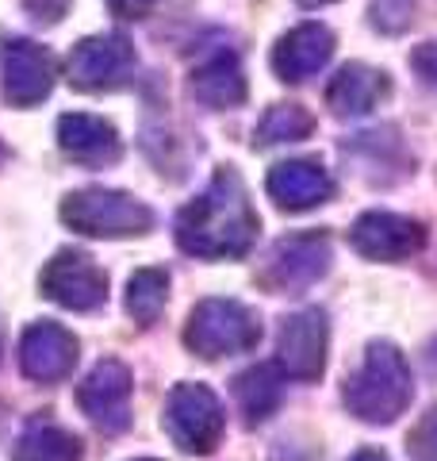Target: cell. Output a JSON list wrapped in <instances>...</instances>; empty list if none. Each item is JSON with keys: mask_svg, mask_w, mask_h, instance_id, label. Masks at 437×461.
Masks as SVG:
<instances>
[{"mask_svg": "<svg viewBox=\"0 0 437 461\" xmlns=\"http://www.w3.org/2000/svg\"><path fill=\"white\" fill-rule=\"evenodd\" d=\"M108 288V269L85 250H58L39 273V293L69 312H96Z\"/></svg>", "mask_w": 437, "mask_h": 461, "instance_id": "cell-8", "label": "cell"}, {"mask_svg": "<svg viewBox=\"0 0 437 461\" xmlns=\"http://www.w3.org/2000/svg\"><path fill=\"white\" fill-rule=\"evenodd\" d=\"M169 269L162 266H150V269H138L130 273L127 281V315L142 327H150L162 320V312L169 304Z\"/></svg>", "mask_w": 437, "mask_h": 461, "instance_id": "cell-22", "label": "cell"}, {"mask_svg": "<svg viewBox=\"0 0 437 461\" xmlns=\"http://www.w3.org/2000/svg\"><path fill=\"white\" fill-rule=\"evenodd\" d=\"M12 461H81V438L66 430L54 420H31L16 446H12Z\"/></svg>", "mask_w": 437, "mask_h": 461, "instance_id": "cell-20", "label": "cell"}, {"mask_svg": "<svg viewBox=\"0 0 437 461\" xmlns=\"http://www.w3.org/2000/svg\"><path fill=\"white\" fill-rule=\"evenodd\" d=\"M388 96H391L388 74L376 66H364V62H345L326 85V108L338 115V120L369 115L372 108H380Z\"/></svg>", "mask_w": 437, "mask_h": 461, "instance_id": "cell-18", "label": "cell"}, {"mask_svg": "<svg viewBox=\"0 0 437 461\" xmlns=\"http://www.w3.org/2000/svg\"><path fill=\"white\" fill-rule=\"evenodd\" d=\"M334 262V247L326 230H303V235H288L269 250L265 269L257 273L261 288L276 296H296L326 277Z\"/></svg>", "mask_w": 437, "mask_h": 461, "instance_id": "cell-6", "label": "cell"}, {"mask_svg": "<svg viewBox=\"0 0 437 461\" xmlns=\"http://www.w3.org/2000/svg\"><path fill=\"white\" fill-rule=\"evenodd\" d=\"M130 396H135V377L120 357L96 362L89 377L77 384V408L104 435H123L130 427Z\"/></svg>", "mask_w": 437, "mask_h": 461, "instance_id": "cell-9", "label": "cell"}, {"mask_svg": "<svg viewBox=\"0 0 437 461\" xmlns=\"http://www.w3.org/2000/svg\"><path fill=\"white\" fill-rule=\"evenodd\" d=\"M303 5H334V0H303Z\"/></svg>", "mask_w": 437, "mask_h": 461, "instance_id": "cell-32", "label": "cell"}, {"mask_svg": "<svg viewBox=\"0 0 437 461\" xmlns=\"http://www.w3.org/2000/svg\"><path fill=\"white\" fill-rule=\"evenodd\" d=\"M77 357H81V339L54 320L27 323V330L20 335V373L35 384L66 381L77 369Z\"/></svg>", "mask_w": 437, "mask_h": 461, "instance_id": "cell-11", "label": "cell"}, {"mask_svg": "<svg viewBox=\"0 0 437 461\" xmlns=\"http://www.w3.org/2000/svg\"><path fill=\"white\" fill-rule=\"evenodd\" d=\"M0 89L12 108H35L54 89V54L31 39H12L0 66Z\"/></svg>", "mask_w": 437, "mask_h": 461, "instance_id": "cell-13", "label": "cell"}, {"mask_svg": "<svg viewBox=\"0 0 437 461\" xmlns=\"http://www.w3.org/2000/svg\"><path fill=\"white\" fill-rule=\"evenodd\" d=\"M411 69L418 74V81L426 85V89L437 93V42H422V47H415Z\"/></svg>", "mask_w": 437, "mask_h": 461, "instance_id": "cell-26", "label": "cell"}, {"mask_svg": "<svg viewBox=\"0 0 437 461\" xmlns=\"http://www.w3.org/2000/svg\"><path fill=\"white\" fill-rule=\"evenodd\" d=\"M20 5L35 23H58V20H66L73 0H20Z\"/></svg>", "mask_w": 437, "mask_h": 461, "instance_id": "cell-27", "label": "cell"}, {"mask_svg": "<svg viewBox=\"0 0 437 461\" xmlns=\"http://www.w3.org/2000/svg\"><path fill=\"white\" fill-rule=\"evenodd\" d=\"M415 396V381H411V366L396 342L388 339H372L364 350V362L353 377L345 381L342 400L353 420L369 423V427H388L411 408Z\"/></svg>", "mask_w": 437, "mask_h": 461, "instance_id": "cell-2", "label": "cell"}, {"mask_svg": "<svg viewBox=\"0 0 437 461\" xmlns=\"http://www.w3.org/2000/svg\"><path fill=\"white\" fill-rule=\"evenodd\" d=\"M345 461H391L384 450H376V446H361V450L353 457H345Z\"/></svg>", "mask_w": 437, "mask_h": 461, "instance_id": "cell-30", "label": "cell"}, {"mask_svg": "<svg viewBox=\"0 0 437 461\" xmlns=\"http://www.w3.org/2000/svg\"><path fill=\"white\" fill-rule=\"evenodd\" d=\"M0 354H4V320H0Z\"/></svg>", "mask_w": 437, "mask_h": 461, "instance_id": "cell-31", "label": "cell"}, {"mask_svg": "<svg viewBox=\"0 0 437 461\" xmlns=\"http://www.w3.org/2000/svg\"><path fill=\"white\" fill-rule=\"evenodd\" d=\"M66 77L77 93H120L135 77V47L120 32L89 35L69 50Z\"/></svg>", "mask_w": 437, "mask_h": 461, "instance_id": "cell-7", "label": "cell"}, {"mask_svg": "<svg viewBox=\"0 0 437 461\" xmlns=\"http://www.w3.org/2000/svg\"><path fill=\"white\" fill-rule=\"evenodd\" d=\"M272 461H311V454H303L299 442H281L276 446V454H272Z\"/></svg>", "mask_w": 437, "mask_h": 461, "instance_id": "cell-29", "label": "cell"}, {"mask_svg": "<svg viewBox=\"0 0 437 461\" xmlns=\"http://www.w3.org/2000/svg\"><path fill=\"white\" fill-rule=\"evenodd\" d=\"M108 8H111L120 20H142L146 12L154 8V0H108Z\"/></svg>", "mask_w": 437, "mask_h": 461, "instance_id": "cell-28", "label": "cell"}, {"mask_svg": "<svg viewBox=\"0 0 437 461\" xmlns=\"http://www.w3.org/2000/svg\"><path fill=\"white\" fill-rule=\"evenodd\" d=\"M261 342V320L242 300L208 296L192 308L184 323V346L196 357H230L245 354Z\"/></svg>", "mask_w": 437, "mask_h": 461, "instance_id": "cell-3", "label": "cell"}, {"mask_svg": "<svg viewBox=\"0 0 437 461\" xmlns=\"http://www.w3.org/2000/svg\"><path fill=\"white\" fill-rule=\"evenodd\" d=\"M130 461H157V457H130Z\"/></svg>", "mask_w": 437, "mask_h": 461, "instance_id": "cell-33", "label": "cell"}, {"mask_svg": "<svg viewBox=\"0 0 437 461\" xmlns=\"http://www.w3.org/2000/svg\"><path fill=\"white\" fill-rule=\"evenodd\" d=\"M315 131V115L303 104H272L257 120V147H281V142H299Z\"/></svg>", "mask_w": 437, "mask_h": 461, "instance_id": "cell-23", "label": "cell"}, {"mask_svg": "<svg viewBox=\"0 0 437 461\" xmlns=\"http://www.w3.org/2000/svg\"><path fill=\"white\" fill-rule=\"evenodd\" d=\"M269 196L281 212H311L334 196V177L311 158H288L269 169Z\"/></svg>", "mask_w": 437, "mask_h": 461, "instance_id": "cell-17", "label": "cell"}, {"mask_svg": "<svg viewBox=\"0 0 437 461\" xmlns=\"http://www.w3.org/2000/svg\"><path fill=\"white\" fill-rule=\"evenodd\" d=\"M349 242L369 262H411L426 247V227L399 212H364L349 227Z\"/></svg>", "mask_w": 437, "mask_h": 461, "instance_id": "cell-12", "label": "cell"}, {"mask_svg": "<svg viewBox=\"0 0 437 461\" xmlns=\"http://www.w3.org/2000/svg\"><path fill=\"white\" fill-rule=\"evenodd\" d=\"M62 223L89 239H135L154 227V212L120 189H77L62 200Z\"/></svg>", "mask_w": 437, "mask_h": 461, "instance_id": "cell-4", "label": "cell"}, {"mask_svg": "<svg viewBox=\"0 0 437 461\" xmlns=\"http://www.w3.org/2000/svg\"><path fill=\"white\" fill-rule=\"evenodd\" d=\"M326 350H330V327L323 312L303 308L284 315L281 335H276V366L288 377L315 384L326 373Z\"/></svg>", "mask_w": 437, "mask_h": 461, "instance_id": "cell-10", "label": "cell"}, {"mask_svg": "<svg viewBox=\"0 0 437 461\" xmlns=\"http://www.w3.org/2000/svg\"><path fill=\"white\" fill-rule=\"evenodd\" d=\"M245 93H250V85H245L242 62L230 50H218L203 66H196V74H192V96L208 112L238 108L242 100H245Z\"/></svg>", "mask_w": 437, "mask_h": 461, "instance_id": "cell-19", "label": "cell"}, {"mask_svg": "<svg viewBox=\"0 0 437 461\" xmlns=\"http://www.w3.org/2000/svg\"><path fill=\"white\" fill-rule=\"evenodd\" d=\"M334 54V32L326 23H299L291 27L288 35H281V42L272 47V74L296 85V81H308L315 77L318 69L330 62Z\"/></svg>", "mask_w": 437, "mask_h": 461, "instance_id": "cell-16", "label": "cell"}, {"mask_svg": "<svg viewBox=\"0 0 437 461\" xmlns=\"http://www.w3.org/2000/svg\"><path fill=\"white\" fill-rule=\"evenodd\" d=\"M261 220L250 204L245 181L230 166H218L211 185L196 200H188L177 215V242L184 254L203 262L245 258L257 242Z\"/></svg>", "mask_w": 437, "mask_h": 461, "instance_id": "cell-1", "label": "cell"}, {"mask_svg": "<svg viewBox=\"0 0 437 461\" xmlns=\"http://www.w3.org/2000/svg\"><path fill=\"white\" fill-rule=\"evenodd\" d=\"M406 454L411 461H437V408H430L406 435Z\"/></svg>", "mask_w": 437, "mask_h": 461, "instance_id": "cell-25", "label": "cell"}, {"mask_svg": "<svg viewBox=\"0 0 437 461\" xmlns=\"http://www.w3.org/2000/svg\"><path fill=\"white\" fill-rule=\"evenodd\" d=\"M342 158L353 166V173H361L372 185H396L415 166L411 147L399 135V127H376V131H361L353 139H345Z\"/></svg>", "mask_w": 437, "mask_h": 461, "instance_id": "cell-14", "label": "cell"}, {"mask_svg": "<svg viewBox=\"0 0 437 461\" xmlns=\"http://www.w3.org/2000/svg\"><path fill=\"white\" fill-rule=\"evenodd\" d=\"M235 400L245 423H261L284 403V369L281 366H254L235 381Z\"/></svg>", "mask_w": 437, "mask_h": 461, "instance_id": "cell-21", "label": "cell"}, {"mask_svg": "<svg viewBox=\"0 0 437 461\" xmlns=\"http://www.w3.org/2000/svg\"><path fill=\"white\" fill-rule=\"evenodd\" d=\"M418 0H372L369 5V23L380 35H403L415 20Z\"/></svg>", "mask_w": 437, "mask_h": 461, "instance_id": "cell-24", "label": "cell"}, {"mask_svg": "<svg viewBox=\"0 0 437 461\" xmlns=\"http://www.w3.org/2000/svg\"><path fill=\"white\" fill-rule=\"evenodd\" d=\"M58 147L89 169H104L123 158V142L115 127L93 112H66L58 120Z\"/></svg>", "mask_w": 437, "mask_h": 461, "instance_id": "cell-15", "label": "cell"}, {"mask_svg": "<svg viewBox=\"0 0 437 461\" xmlns=\"http://www.w3.org/2000/svg\"><path fill=\"white\" fill-rule=\"evenodd\" d=\"M165 435L184 454H215L227 435V411L208 384L181 381L165 400Z\"/></svg>", "mask_w": 437, "mask_h": 461, "instance_id": "cell-5", "label": "cell"}]
</instances>
